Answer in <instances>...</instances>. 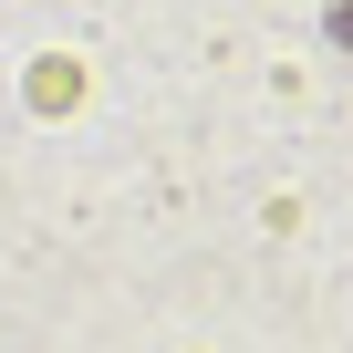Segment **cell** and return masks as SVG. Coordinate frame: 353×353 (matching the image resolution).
<instances>
[{
  "instance_id": "obj_1",
  "label": "cell",
  "mask_w": 353,
  "mask_h": 353,
  "mask_svg": "<svg viewBox=\"0 0 353 353\" xmlns=\"http://www.w3.org/2000/svg\"><path fill=\"white\" fill-rule=\"evenodd\" d=\"M332 32H343V42H353V0H343V11H332Z\"/></svg>"
}]
</instances>
